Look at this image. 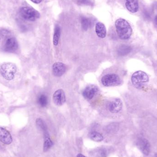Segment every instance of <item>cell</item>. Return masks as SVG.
<instances>
[{"mask_svg":"<svg viewBox=\"0 0 157 157\" xmlns=\"http://www.w3.org/2000/svg\"><path fill=\"white\" fill-rule=\"evenodd\" d=\"M18 48V43L15 38L10 37L7 39L4 46V50L6 52H14Z\"/></svg>","mask_w":157,"mask_h":157,"instance_id":"8","label":"cell"},{"mask_svg":"<svg viewBox=\"0 0 157 157\" xmlns=\"http://www.w3.org/2000/svg\"><path fill=\"white\" fill-rule=\"evenodd\" d=\"M116 32L120 39H129L132 34V29L128 21L123 18L117 19L115 23Z\"/></svg>","mask_w":157,"mask_h":157,"instance_id":"1","label":"cell"},{"mask_svg":"<svg viewBox=\"0 0 157 157\" xmlns=\"http://www.w3.org/2000/svg\"><path fill=\"white\" fill-rule=\"evenodd\" d=\"M53 102L55 105L61 106L66 101L65 93L62 89H59L54 92L53 95Z\"/></svg>","mask_w":157,"mask_h":157,"instance_id":"6","label":"cell"},{"mask_svg":"<svg viewBox=\"0 0 157 157\" xmlns=\"http://www.w3.org/2000/svg\"><path fill=\"white\" fill-rule=\"evenodd\" d=\"M44 134V144L43 151L46 152L48 151L53 146V142L51 139L48 129L42 131Z\"/></svg>","mask_w":157,"mask_h":157,"instance_id":"13","label":"cell"},{"mask_svg":"<svg viewBox=\"0 0 157 157\" xmlns=\"http://www.w3.org/2000/svg\"><path fill=\"white\" fill-rule=\"evenodd\" d=\"M155 157H157V153L155 155Z\"/></svg>","mask_w":157,"mask_h":157,"instance_id":"26","label":"cell"},{"mask_svg":"<svg viewBox=\"0 0 157 157\" xmlns=\"http://www.w3.org/2000/svg\"><path fill=\"white\" fill-rule=\"evenodd\" d=\"M0 141L6 145L10 144L13 141V138L10 133L4 128L1 127H0Z\"/></svg>","mask_w":157,"mask_h":157,"instance_id":"12","label":"cell"},{"mask_svg":"<svg viewBox=\"0 0 157 157\" xmlns=\"http://www.w3.org/2000/svg\"><path fill=\"white\" fill-rule=\"evenodd\" d=\"M19 14L22 18L26 20L35 21L40 17V13L33 7H21L19 10Z\"/></svg>","mask_w":157,"mask_h":157,"instance_id":"2","label":"cell"},{"mask_svg":"<svg viewBox=\"0 0 157 157\" xmlns=\"http://www.w3.org/2000/svg\"><path fill=\"white\" fill-rule=\"evenodd\" d=\"M95 31L97 36L101 38H104L107 35L106 27L101 22H98L97 23L95 27Z\"/></svg>","mask_w":157,"mask_h":157,"instance_id":"15","label":"cell"},{"mask_svg":"<svg viewBox=\"0 0 157 157\" xmlns=\"http://www.w3.org/2000/svg\"><path fill=\"white\" fill-rule=\"evenodd\" d=\"M90 0H79L78 4L82 5H89L90 4Z\"/></svg>","mask_w":157,"mask_h":157,"instance_id":"22","label":"cell"},{"mask_svg":"<svg viewBox=\"0 0 157 157\" xmlns=\"http://www.w3.org/2000/svg\"><path fill=\"white\" fill-rule=\"evenodd\" d=\"M60 27L59 25H56L54 29V35H53V42L55 46H58L59 40L60 36Z\"/></svg>","mask_w":157,"mask_h":157,"instance_id":"18","label":"cell"},{"mask_svg":"<svg viewBox=\"0 0 157 157\" xmlns=\"http://www.w3.org/2000/svg\"><path fill=\"white\" fill-rule=\"evenodd\" d=\"M89 136L91 140L96 142H101L104 139V137L101 134L96 131L90 132L89 134Z\"/></svg>","mask_w":157,"mask_h":157,"instance_id":"17","label":"cell"},{"mask_svg":"<svg viewBox=\"0 0 157 157\" xmlns=\"http://www.w3.org/2000/svg\"><path fill=\"white\" fill-rule=\"evenodd\" d=\"M98 88L97 86L90 85L87 86L83 90V97L87 99L91 100L96 96L98 91Z\"/></svg>","mask_w":157,"mask_h":157,"instance_id":"10","label":"cell"},{"mask_svg":"<svg viewBox=\"0 0 157 157\" xmlns=\"http://www.w3.org/2000/svg\"><path fill=\"white\" fill-rule=\"evenodd\" d=\"M16 71L17 67L15 64L11 63H4L0 67V73L6 80H12L14 78Z\"/></svg>","mask_w":157,"mask_h":157,"instance_id":"3","label":"cell"},{"mask_svg":"<svg viewBox=\"0 0 157 157\" xmlns=\"http://www.w3.org/2000/svg\"><path fill=\"white\" fill-rule=\"evenodd\" d=\"M155 24H156V25H157V15H156V16L155 17Z\"/></svg>","mask_w":157,"mask_h":157,"instance_id":"25","label":"cell"},{"mask_svg":"<svg viewBox=\"0 0 157 157\" xmlns=\"http://www.w3.org/2000/svg\"><path fill=\"white\" fill-rule=\"evenodd\" d=\"M125 6L127 10L132 13H136L139 10L138 0H125Z\"/></svg>","mask_w":157,"mask_h":157,"instance_id":"14","label":"cell"},{"mask_svg":"<svg viewBox=\"0 0 157 157\" xmlns=\"http://www.w3.org/2000/svg\"><path fill=\"white\" fill-rule=\"evenodd\" d=\"M122 106V102L119 98L113 99L109 102L108 105L109 111L110 112L114 113H118L121 111Z\"/></svg>","mask_w":157,"mask_h":157,"instance_id":"7","label":"cell"},{"mask_svg":"<svg viewBox=\"0 0 157 157\" xmlns=\"http://www.w3.org/2000/svg\"><path fill=\"white\" fill-rule=\"evenodd\" d=\"M30 1L34 2V3L39 4L40 3L42 2V0H30Z\"/></svg>","mask_w":157,"mask_h":157,"instance_id":"23","label":"cell"},{"mask_svg":"<svg viewBox=\"0 0 157 157\" xmlns=\"http://www.w3.org/2000/svg\"><path fill=\"white\" fill-rule=\"evenodd\" d=\"M131 50L132 48L131 47L126 45H122L118 48L117 52L120 56H124L130 53Z\"/></svg>","mask_w":157,"mask_h":157,"instance_id":"19","label":"cell"},{"mask_svg":"<svg viewBox=\"0 0 157 157\" xmlns=\"http://www.w3.org/2000/svg\"><path fill=\"white\" fill-rule=\"evenodd\" d=\"M76 157H87L85 156V155H82V154H78V155H77V156H76Z\"/></svg>","mask_w":157,"mask_h":157,"instance_id":"24","label":"cell"},{"mask_svg":"<svg viewBox=\"0 0 157 157\" xmlns=\"http://www.w3.org/2000/svg\"><path fill=\"white\" fill-rule=\"evenodd\" d=\"M103 86L106 87L115 86L121 84V80L119 75L114 74H109L104 75L101 79Z\"/></svg>","mask_w":157,"mask_h":157,"instance_id":"5","label":"cell"},{"mask_svg":"<svg viewBox=\"0 0 157 157\" xmlns=\"http://www.w3.org/2000/svg\"><path fill=\"white\" fill-rule=\"evenodd\" d=\"M131 79L136 87L141 88L149 81V77L144 72L137 71L132 75Z\"/></svg>","mask_w":157,"mask_h":157,"instance_id":"4","label":"cell"},{"mask_svg":"<svg viewBox=\"0 0 157 157\" xmlns=\"http://www.w3.org/2000/svg\"><path fill=\"white\" fill-rule=\"evenodd\" d=\"M38 103L41 107H45L48 105V98L44 94L40 95L38 98Z\"/></svg>","mask_w":157,"mask_h":157,"instance_id":"21","label":"cell"},{"mask_svg":"<svg viewBox=\"0 0 157 157\" xmlns=\"http://www.w3.org/2000/svg\"><path fill=\"white\" fill-rule=\"evenodd\" d=\"M109 150L106 147H101L94 150L92 153L93 156L96 157H107L109 155Z\"/></svg>","mask_w":157,"mask_h":157,"instance_id":"16","label":"cell"},{"mask_svg":"<svg viewBox=\"0 0 157 157\" xmlns=\"http://www.w3.org/2000/svg\"><path fill=\"white\" fill-rule=\"evenodd\" d=\"M137 146L143 154L146 156L149 155L150 152V145L147 139L144 138L138 139Z\"/></svg>","mask_w":157,"mask_h":157,"instance_id":"9","label":"cell"},{"mask_svg":"<svg viewBox=\"0 0 157 157\" xmlns=\"http://www.w3.org/2000/svg\"><path fill=\"white\" fill-rule=\"evenodd\" d=\"M81 23L82 29L85 31H86L91 25V20L86 17H81Z\"/></svg>","mask_w":157,"mask_h":157,"instance_id":"20","label":"cell"},{"mask_svg":"<svg viewBox=\"0 0 157 157\" xmlns=\"http://www.w3.org/2000/svg\"><path fill=\"white\" fill-rule=\"evenodd\" d=\"M67 67L64 63L60 62L56 63L52 66V74L56 77H60L65 73Z\"/></svg>","mask_w":157,"mask_h":157,"instance_id":"11","label":"cell"}]
</instances>
